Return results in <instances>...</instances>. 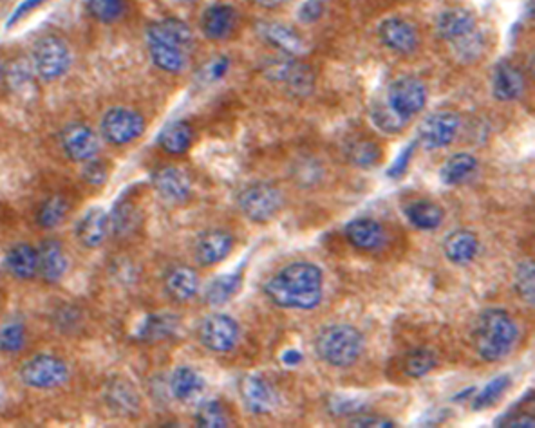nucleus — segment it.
Returning <instances> with one entry per match:
<instances>
[{
    "label": "nucleus",
    "instance_id": "obj_1",
    "mask_svg": "<svg viewBox=\"0 0 535 428\" xmlns=\"http://www.w3.org/2000/svg\"><path fill=\"white\" fill-rule=\"evenodd\" d=\"M265 295L277 307L311 311L322 302L324 273L313 262H291L268 280Z\"/></svg>",
    "mask_w": 535,
    "mask_h": 428
},
{
    "label": "nucleus",
    "instance_id": "obj_2",
    "mask_svg": "<svg viewBox=\"0 0 535 428\" xmlns=\"http://www.w3.org/2000/svg\"><path fill=\"white\" fill-rule=\"evenodd\" d=\"M520 336V327L514 316L501 307L485 309L474 327V349L485 362L505 360Z\"/></svg>",
    "mask_w": 535,
    "mask_h": 428
},
{
    "label": "nucleus",
    "instance_id": "obj_3",
    "mask_svg": "<svg viewBox=\"0 0 535 428\" xmlns=\"http://www.w3.org/2000/svg\"><path fill=\"white\" fill-rule=\"evenodd\" d=\"M364 347V335L349 324L327 326L315 338L316 356L335 369L353 367L360 360Z\"/></svg>",
    "mask_w": 535,
    "mask_h": 428
},
{
    "label": "nucleus",
    "instance_id": "obj_4",
    "mask_svg": "<svg viewBox=\"0 0 535 428\" xmlns=\"http://www.w3.org/2000/svg\"><path fill=\"white\" fill-rule=\"evenodd\" d=\"M384 103L391 109V112L404 122L405 125L418 116L427 105V87L425 83L411 74H404L394 78L387 89Z\"/></svg>",
    "mask_w": 535,
    "mask_h": 428
},
{
    "label": "nucleus",
    "instance_id": "obj_5",
    "mask_svg": "<svg viewBox=\"0 0 535 428\" xmlns=\"http://www.w3.org/2000/svg\"><path fill=\"white\" fill-rule=\"evenodd\" d=\"M73 63L69 45L54 34L42 36L33 49V71L44 82L62 78Z\"/></svg>",
    "mask_w": 535,
    "mask_h": 428
},
{
    "label": "nucleus",
    "instance_id": "obj_6",
    "mask_svg": "<svg viewBox=\"0 0 535 428\" xmlns=\"http://www.w3.org/2000/svg\"><path fill=\"white\" fill-rule=\"evenodd\" d=\"M284 207V196L280 189L271 183H254L247 187L239 196V210L247 219L258 224H265L278 214Z\"/></svg>",
    "mask_w": 535,
    "mask_h": 428
},
{
    "label": "nucleus",
    "instance_id": "obj_7",
    "mask_svg": "<svg viewBox=\"0 0 535 428\" xmlns=\"http://www.w3.org/2000/svg\"><path fill=\"white\" fill-rule=\"evenodd\" d=\"M20 380L38 391L62 387L69 380V367L63 360L51 355H38L27 360L20 369Z\"/></svg>",
    "mask_w": 535,
    "mask_h": 428
},
{
    "label": "nucleus",
    "instance_id": "obj_8",
    "mask_svg": "<svg viewBox=\"0 0 535 428\" xmlns=\"http://www.w3.org/2000/svg\"><path fill=\"white\" fill-rule=\"evenodd\" d=\"M100 129L105 141L122 147L136 141L145 132V120L132 109L114 107L103 114Z\"/></svg>",
    "mask_w": 535,
    "mask_h": 428
},
{
    "label": "nucleus",
    "instance_id": "obj_9",
    "mask_svg": "<svg viewBox=\"0 0 535 428\" xmlns=\"http://www.w3.org/2000/svg\"><path fill=\"white\" fill-rule=\"evenodd\" d=\"M265 74L297 98H306L315 91V73L297 60H271Z\"/></svg>",
    "mask_w": 535,
    "mask_h": 428
},
{
    "label": "nucleus",
    "instance_id": "obj_10",
    "mask_svg": "<svg viewBox=\"0 0 535 428\" xmlns=\"http://www.w3.org/2000/svg\"><path fill=\"white\" fill-rule=\"evenodd\" d=\"M241 336L239 324L223 313H214L207 316L199 327L201 344L218 355H227L236 349Z\"/></svg>",
    "mask_w": 535,
    "mask_h": 428
},
{
    "label": "nucleus",
    "instance_id": "obj_11",
    "mask_svg": "<svg viewBox=\"0 0 535 428\" xmlns=\"http://www.w3.org/2000/svg\"><path fill=\"white\" fill-rule=\"evenodd\" d=\"M460 131V116L452 111H436L429 114L418 127V141L427 151L449 147Z\"/></svg>",
    "mask_w": 535,
    "mask_h": 428
},
{
    "label": "nucleus",
    "instance_id": "obj_12",
    "mask_svg": "<svg viewBox=\"0 0 535 428\" xmlns=\"http://www.w3.org/2000/svg\"><path fill=\"white\" fill-rule=\"evenodd\" d=\"M378 36L387 49L400 54H411L420 45L418 27L413 22L398 16H391L380 22Z\"/></svg>",
    "mask_w": 535,
    "mask_h": 428
},
{
    "label": "nucleus",
    "instance_id": "obj_13",
    "mask_svg": "<svg viewBox=\"0 0 535 428\" xmlns=\"http://www.w3.org/2000/svg\"><path fill=\"white\" fill-rule=\"evenodd\" d=\"M62 149L71 161L85 163L94 160L100 151V140L94 131L83 123H71L62 131Z\"/></svg>",
    "mask_w": 535,
    "mask_h": 428
},
{
    "label": "nucleus",
    "instance_id": "obj_14",
    "mask_svg": "<svg viewBox=\"0 0 535 428\" xmlns=\"http://www.w3.org/2000/svg\"><path fill=\"white\" fill-rule=\"evenodd\" d=\"M152 185L158 196L172 205L185 203L192 194V181L189 174L178 167L160 169L152 176Z\"/></svg>",
    "mask_w": 535,
    "mask_h": 428
},
{
    "label": "nucleus",
    "instance_id": "obj_15",
    "mask_svg": "<svg viewBox=\"0 0 535 428\" xmlns=\"http://www.w3.org/2000/svg\"><path fill=\"white\" fill-rule=\"evenodd\" d=\"M344 235L347 242L360 251H376L385 244V229L384 226L369 217H358L345 224Z\"/></svg>",
    "mask_w": 535,
    "mask_h": 428
},
{
    "label": "nucleus",
    "instance_id": "obj_16",
    "mask_svg": "<svg viewBox=\"0 0 535 428\" xmlns=\"http://www.w3.org/2000/svg\"><path fill=\"white\" fill-rule=\"evenodd\" d=\"M239 391H241V398H243L245 407L252 414H258V416L269 414L277 405L275 389L263 376L250 374V376L243 378Z\"/></svg>",
    "mask_w": 535,
    "mask_h": 428
},
{
    "label": "nucleus",
    "instance_id": "obj_17",
    "mask_svg": "<svg viewBox=\"0 0 535 428\" xmlns=\"http://www.w3.org/2000/svg\"><path fill=\"white\" fill-rule=\"evenodd\" d=\"M234 249V237L225 229H210L203 233L196 242L198 264L210 268L229 258Z\"/></svg>",
    "mask_w": 535,
    "mask_h": 428
},
{
    "label": "nucleus",
    "instance_id": "obj_18",
    "mask_svg": "<svg viewBox=\"0 0 535 428\" xmlns=\"http://www.w3.org/2000/svg\"><path fill=\"white\" fill-rule=\"evenodd\" d=\"M474 29H478L476 16L469 9H463V7L445 9L443 13L438 15L436 24H434L436 36L449 42V44L467 36Z\"/></svg>",
    "mask_w": 535,
    "mask_h": 428
},
{
    "label": "nucleus",
    "instance_id": "obj_19",
    "mask_svg": "<svg viewBox=\"0 0 535 428\" xmlns=\"http://www.w3.org/2000/svg\"><path fill=\"white\" fill-rule=\"evenodd\" d=\"M258 34L277 49H280L282 53L289 54V56H302L307 53L306 42L302 40V36L289 25L286 24H278V22H259L258 24Z\"/></svg>",
    "mask_w": 535,
    "mask_h": 428
},
{
    "label": "nucleus",
    "instance_id": "obj_20",
    "mask_svg": "<svg viewBox=\"0 0 535 428\" xmlns=\"http://www.w3.org/2000/svg\"><path fill=\"white\" fill-rule=\"evenodd\" d=\"M443 255L449 262L456 266H467L476 260L482 249L480 237L471 229H456L451 231L442 244Z\"/></svg>",
    "mask_w": 535,
    "mask_h": 428
},
{
    "label": "nucleus",
    "instance_id": "obj_21",
    "mask_svg": "<svg viewBox=\"0 0 535 428\" xmlns=\"http://www.w3.org/2000/svg\"><path fill=\"white\" fill-rule=\"evenodd\" d=\"M238 20L239 15L236 7L229 4H214L207 7V11L201 16V31L209 40L219 42L234 33Z\"/></svg>",
    "mask_w": 535,
    "mask_h": 428
},
{
    "label": "nucleus",
    "instance_id": "obj_22",
    "mask_svg": "<svg viewBox=\"0 0 535 428\" xmlns=\"http://www.w3.org/2000/svg\"><path fill=\"white\" fill-rule=\"evenodd\" d=\"M147 40L167 42L178 45L185 51H190L194 45V33L187 22L176 16H167L163 20L152 22L147 27Z\"/></svg>",
    "mask_w": 535,
    "mask_h": 428
},
{
    "label": "nucleus",
    "instance_id": "obj_23",
    "mask_svg": "<svg viewBox=\"0 0 535 428\" xmlns=\"http://www.w3.org/2000/svg\"><path fill=\"white\" fill-rule=\"evenodd\" d=\"M492 92L500 102H516L525 92V76L511 62H500L492 73Z\"/></svg>",
    "mask_w": 535,
    "mask_h": 428
},
{
    "label": "nucleus",
    "instance_id": "obj_24",
    "mask_svg": "<svg viewBox=\"0 0 535 428\" xmlns=\"http://www.w3.org/2000/svg\"><path fill=\"white\" fill-rule=\"evenodd\" d=\"M111 231V219L105 210L94 207L82 215L76 224V238L83 248H100Z\"/></svg>",
    "mask_w": 535,
    "mask_h": 428
},
{
    "label": "nucleus",
    "instance_id": "obj_25",
    "mask_svg": "<svg viewBox=\"0 0 535 428\" xmlns=\"http://www.w3.org/2000/svg\"><path fill=\"white\" fill-rule=\"evenodd\" d=\"M69 268L67 255L58 240H45L38 249V271L49 284H56L63 278Z\"/></svg>",
    "mask_w": 535,
    "mask_h": 428
},
{
    "label": "nucleus",
    "instance_id": "obj_26",
    "mask_svg": "<svg viewBox=\"0 0 535 428\" xmlns=\"http://www.w3.org/2000/svg\"><path fill=\"white\" fill-rule=\"evenodd\" d=\"M478 169H480L478 158H474L469 152H458V154H452L440 169V181L445 187H460L471 181L478 174Z\"/></svg>",
    "mask_w": 535,
    "mask_h": 428
},
{
    "label": "nucleus",
    "instance_id": "obj_27",
    "mask_svg": "<svg viewBox=\"0 0 535 428\" xmlns=\"http://www.w3.org/2000/svg\"><path fill=\"white\" fill-rule=\"evenodd\" d=\"M165 289L176 302H189L199 291V275L189 266H176L165 278Z\"/></svg>",
    "mask_w": 535,
    "mask_h": 428
},
{
    "label": "nucleus",
    "instance_id": "obj_28",
    "mask_svg": "<svg viewBox=\"0 0 535 428\" xmlns=\"http://www.w3.org/2000/svg\"><path fill=\"white\" fill-rule=\"evenodd\" d=\"M149 42V53L154 65L165 73H183L189 65V51L158 40H147Z\"/></svg>",
    "mask_w": 535,
    "mask_h": 428
},
{
    "label": "nucleus",
    "instance_id": "obj_29",
    "mask_svg": "<svg viewBox=\"0 0 535 428\" xmlns=\"http://www.w3.org/2000/svg\"><path fill=\"white\" fill-rule=\"evenodd\" d=\"M105 402L109 409L120 416H134L140 411V396L125 380H112L107 385Z\"/></svg>",
    "mask_w": 535,
    "mask_h": 428
},
{
    "label": "nucleus",
    "instance_id": "obj_30",
    "mask_svg": "<svg viewBox=\"0 0 535 428\" xmlns=\"http://www.w3.org/2000/svg\"><path fill=\"white\" fill-rule=\"evenodd\" d=\"M205 391V378L192 367H178L170 376V393L176 400L187 404Z\"/></svg>",
    "mask_w": 535,
    "mask_h": 428
},
{
    "label": "nucleus",
    "instance_id": "obj_31",
    "mask_svg": "<svg viewBox=\"0 0 535 428\" xmlns=\"http://www.w3.org/2000/svg\"><path fill=\"white\" fill-rule=\"evenodd\" d=\"M5 268L20 280H29L38 273V249L29 244H16L5 255Z\"/></svg>",
    "mask_w": 535,
    "mask_h": 428
},
{
    "label": "nucleus",
    "instance_id": "obj_32",
    "mask_svg": "<svg viewBox=\"0 0 535 428\" xmlns=\"http://www.w3.org/2000/svg\"><path fill=\"white\" fill-rule=\"evenodd\" d=\"M404 214L414 228L423 229V231L438 229L443 222V217H445L442 207H438L436 203L427 201V199H418V201L409 203L405 207Z\"/></svg>",
    "mask_w": 535,
    "mask_h": 428
},
{
    "label": "nucleus",
    "instance_id": "obj_33",
    "mask_svg": "<svg viewBox=\"0 0 535 428\" xmlns=\"http://www.w3.org/2000/svg\"><path fill=\"white\" fill-rule=\"evenodd\" d=\"M194 141V129L187 122L169 123L160 134L161 149L170 156H181L189 152Z\"/></svg>",
    "mask_w": 535,
    "mask_h": 428
},
{
    "label": "nucleus",
    "instance_id": "obj_34",
    "mask_svg": "<svg viewBox=\"0 0 535 428\" xmlns=\"http://www.w3.org/2000/svg\"><path fill=\"white\" fill-rule=\"evenodd\" d=\"M241 284H243V275L238 271L216 277L207 287V293H205L207 304L214 306V307L225 306L239 293Z\"/></svg>",
    "mask_w": 535,
    "mask_h": 428
},
{
    "label": "nucleus",
    "instance_id": "obj_35",
    "mask_svg": "<svg viewBox=\"0 0 535 428\" xmlns=\"http://www.w3.org/2000/svg\"><path fill=\"white\" fill-rule=\"evenodd\" d=\"M178 318L172 315H149L140 322L136 329V338L141 342H160L176 333Z\"/></svg>",
    "mask_w": 535,
    "mask_h": 428
},
{
    "label": "nucleus",
    "instance_id": "obj_36",
    "mask_svg": "<svg viewBox=\"0 0 535 428\" xmlns=\"http://www.w3.org/2000/svg\"><path fill=\"white\" fill-rule=\"evenodd\" d=\"M345 158L353 167L371 170L380 163L382 151L371 140H353L345 145Z\"/></svg>",
    "mask_w": 535,
    "mask_h": 428
},
{
    "label": "nucleus",
    "instance_id": "obj_37",
    "mask_svg": "<svg viewBox=\"0 0 535 428\" xmlns=\"http://www.w3.org/2000/svg\"><path fill=\"white\" fill-rule=\"evenodd\" d=\"M512 387V378L511 374H501V376H496L494 380H491L476 396H474V402H472V409L476 413L480 411H489L492 409L494 405H498L503 396L509 393V389Z\"/></svg>",
    "mask_w": 535,
    "mask_h": 428
},
{
    "label": "nucleus",
    "instance_id": "obj_38",
    "mask_svg": "<svg viewBox=\"0 0 535 428\" xmlns=\"http://www.w3.org/2000/svg\"><path fill=\"white\" fill-rule=\"evenodd\" d=\"M436 365H438V358L427 347L411 349L404 358V373L407 378H413V380H420L427 376L431 371H434Z\"/></svg>",
    "mask_w": 535,
    "mask_h": 428
},
{
    "label": "nucleus",
    "instance_id": "obj_39",
    "mask_svg": "<svg viewBox=\"0 0 535 428\" xmlns=\"http://www.w3.org/2000/svg\"><path fill=\"white\" fill-rule=\"evenodd\" d=\"M69 215V203L62 196H53L42 203L36 212V222L44 229L58 228Z\"/></svg>",
    "mask_w": 535,
    "mask_h": 428
},
{
    "label": "nucleus",
    "instance_id": "obj_40",
    "mask_svg": "<svg viewBox=\"0 0 535 428\" xmlns=\"http://www.w3.org/2000/svg\"><path fill=\"white\" fill-rule=\"evenodd\" d=\"M196 425L201 428L230 427V416L221 402L209 400L196 411Z\"/></svg>",
    "mask_w": 535,
    "mask_h": 428
},
{
    "label": "nucleus",
    "instance_id": "obj_41",
    "mask_svg": "<svg viewBox=\"0 0 535 428\" xmlns=\"http://www.w3.org/2000/svg\"><path fill=\"white\" fill-rule=\"evenodd\" d=\"M87 11L102 24H112L125 13V0H87Z\"/></svg>",
    "mask_w": 535,
    "mask_h": 428
},
{
    "label": "nucleus",
    "instance_id": "obj_42",
    "mask_svg": "<svg viewBox=\"0 0 535 428\" xmlns=\"http://www.w3.org/2000/svg\"><path fill=\"white\" fill-rule=\"evenodd\" d=\"M514 287L521 300L534 307L535 304V268L534 262H521L514 275Z\"/></svg>",
    "mask_w": 535,
    "mask_h": 428
},
{
    "label": "nucleus",
    "instance_id": "obj_43",
    "mask_svg": "<svg viewBox=\"0 0 535 428\" xmlns=\"http://www.w3.org/2000/svg\"><path fill=\"white\" fill-rule=\"evenodd\" d=\"M371 120L374 123V127L385 134H398L402 132L407 125L404 122H400L393 112L391 109L384 103V100L380 102H374L371 105Z\"/></svg>",
    "mask_w": 535,
    "mask_h": 428
},
{
    "label": "nucleus",
    "instance_id": "obj_44",
    "mask_svg": "<svg viewBox=\"0 0 535 428\" xmlns=\"http://www.w3.org/2000/svg\"><path fill=\"white\" fill-rule=\"evenodd\" d=\"M454 47V54L458 60L462 62H474L485 47V40L483 34L480 33V29H474L472 33H469L467 36L456 40L451 44Z\"/></svg>",
    "mask_w": 535,
    "mask_h": 428
},
{
    "label": "nucleus",
    "instance_id": "obj_45",
    "mask_svg": "<svg viewBox=\"0 0 535 428\" xmlns=\"http://www.w3.org/2000/svg\"><path fill=\"white\" fill-rule=\"evenodd\" d=\"M138 222H140V215H138V210L134 209V205L120 203V205H116V209L112 212L111 229H114V233L123 237V235H129L131 231H134Z\"/></svg>",
    "mask_w": 535,
    "mask_h": 428
},
{
    "label": "nucleus",
    "instance_id": "obj_46",
    "mask_svg": "<svg viewBox=\"0 0 535 428\" xmlns=\"http://www.w3.org/2000/svg\"><path fill=\"white\" fill-rule=\"evenodd\" d=\"M25 345V327L20 322H9L0 327V353L13 355Z\"/></svg>",
    "mask_w": 535,
    "mask_h": 428
},
{
    "label": "nucleus",
    "instance_id": "obj_47",
    "mask_svg": "<svg viewBox=\"0 0 535 428\" xmlns=\"http://www.w3.org/2000/svg\"><path fill=\"white\" fill-rule=\"evenodd\" d=\"M327 407L333 416H355L364 411V404L360 400L344 394H333L327 402Z\"/></svg>",
    "mask_w": 535,
    "mask_h": 428
},
{
    "label": "nucleus",
    "instance_id": "obj_48",
    "mask_svg": "<svg viewBox=\"0 0 535 428\" xmlns=\"http://www.w3.org/2000/svg\"><path fill=\"white\" fill-rule=\"evenodd\" d=\"M416 145H418V140L407 143V145L398 152L396 160H394L393 165L387 169V176H389L391 180H400V178L407 172L409 163L413 161V156H414V149H416Z\"/></svg>",
    "mask_w": 535,
    "mask_h": 428
},
{
    "label": "nucleus",
    "instance_id": "obj_49",
    "mask_svg": "<svg viewBox=\"0 0 535 428\" xmlns=\"http://www.w3.org/2000/svg\"><path fill=\"white\" fill-rule=\"evenodd\" d=\"M82 178L94 187H102L107 183L109 178V169L105 167L103 161H96V160H89L85 161V167L82 170Z\"/></svg>",
    "mask_w": 535,
    "mask_h": 428
},
{
    "label": "nucleus",
    "instance_id": "obj_50",
    "mask_svg": "<svg viewBox=\"0 0 535 428\" xmlns=\"http://www.w3.org/2000/svg\"><path fill=\"white\" fill-rule=\"evenodd\" d=\"M324 9L326 7H324L322 0H306V2H302V5L297 11V18H298V22H302L306 25L315 24L322 18Z\"/></svg>",
    "mask_w": 535,
    "mask_h": 428
},
{
    "label": "nucleus",
    "instance_id": "obj_51",
    "mask_svg": "<svg viewBox=\"0 0 535 428\" xmlns=\"http://www.w3.org/2000/svg\"><path fill=\"white\" fill-rule=\"evenodd\" d=\"M349 427L356 428H393L396 427V423L389 418H384V416H360V414H355L351 420H349Z\"/></svg>",
    "mask_w": 535,
    "mask_h": 428
},
{
    "label": "nucleus",
    "instance_id": "obj_52",
    "mask_svg": "<svg viewBox=\"0 0 535 428\" xmlns=\"http://www.w3.org/2000/svg\"><path fill=\"white\" fill-rule=\"evenodd\" d=\"M534 416L527 414V413H516V414H509L505 420H498L496 425L500 427H514V428H532L534 427Z\"/></svg>",
    "mask_w": 535,
    "mask_h": 428
},
{
    "label": "nucleus",
    "instance_id": "obj_53",
    "mask_svg": "<svg viewBox=\"0 0 535 428\" xmlns=\"http://www.w3.org/2000/svg\"><path fill=\"white\" fill-rule=\"evenodd\" d=\"M44 2H47V0H24L22 4H18V7L11 13V16H9V20H7V27L18 24L24 16H27L33 9L40 7Z\"/></svg>",
    "mask_w": 535,
    "mask_h": 428
},
{
    "label": "nucleus",
    "instance_id": "obj_54",
    "mask_svg": "<svg viewBox=\"0 0 535 428\" xmlns=\"http://www.w3.org/2000/svg\"><path fill=\"white\" fill-rule=\"evenodd\" d=\"M229 69H230V60H229L227 56H221V58L214 60V62L207 67V78H209L210 82H218V80H221L223 76H227Z\"/></svg>",
    "mask_w": 535,
    "mask_h": 428
},
{
    "label": "nucleus",
    "instance_id": "obj_55",
    "mask_svg": "<svg viewBox=\"0 0 535 428\" xmlns=\"http://www.w3.org/2000/svg\"><path fill=\"white\" fill-rule=\"evenodd\" d=\"M56 324L60 326V327H63V326H69V327H73L78 320H80V316H78V311L74 309V306H67V307H60V309H56Z\"/></svg>",
    "mask_w": 535,
    "mask_h": 428
},
{
    "label": "nucleus",
    "instance_id": "obj_56",
    "mask_svg": "<svg viewBox=\"0 0 535 428\" xmlns=\"http://www.w3.org/2000/svg\"><path fill=\"white\" fill-rule=\"evenodd\" d=\"M280 360H282V364L287 365V367H297V365L304 360V356H302V353H300L298 349H287V351L282 353Z\"/></svg>",
    "mask_w": 535,
    "mask_h": 428
},
{
    "label": "nucleus",
    "instance_id": "obj_57",
    "mask_svg": "<svg viewBox=\"0 0 535 428\" xmlns=\"http://www.w3.org/2000/svg\"><path fill=\"white\" fill-rule=\"evenodd\" d=\"M259 7H265V9H277L278 5H282L286 0H254Z\"/></svg>",
    "mask_w": 535,
    "mask_h": 428
},
{
    "label": "nucleus",
    "instance_id": "obj_58",
    "mask_svg": "<svg viewBox=\"0 0 535 428\" xmlns=\"http://www.w3.org/2000/svg\"><path fill=\"white\" fill-rule=\"evenodd\" d=\"M181 2H196V0H181Z\"/></svg>",
    "mask_w": 535,
    "mask_h": 428
},
{
    "label": "nucleus",
    "instance_id": "obj_59",
    "mask_svg": "<svg viewBox=\"0 0 535 428\" xmlns=\"http://www.w3.org/2000/svg\"><path fill=\"white\" fill-rule=\"evenodd\" d=\"M0 76H2V63H0Z\"/></svg>",
    "mask_w": 535,
    "mask_h": 428
}]
</instances>
